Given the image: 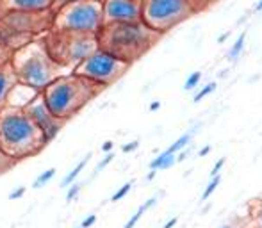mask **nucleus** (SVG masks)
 <instances>
[{
  "label": "nucleus",
  "instance_id": "1",
  "mask_svg": "<svg viewBox=\"0 0 262 228\" xmlns=\"http://www.w3.org/2000/svg\"><path fill=\"white\" fill-rule=\"evenodd\" d=\"M159 39L161 34L148 29L143 21L105 23L97 34L98 48L129 64L143 57Z\"/></svg>",
  "mask_w": 262,
  "mask_h": 228
},
{
  "label": "nucleus",
  "instance_id": "2",
  "mask_svg": "<svg viewBox=\"0 0 262 228\" xmlns=\"http://www.w3.org/2000/svg\"><path fill=\"white\" fill-rule=\"evenodd\" d=\"M46 146L45 137L23 109H0V150L13 161L40 153Z\"/></svg>",
  "mask_w": 262,
  "mask_h": 228
},
{
  "label": "nucleus",
  "instance_id": "3",
  "mask_svg": "<svg viewBox=\"0 0 262 228\" xmlns=\"http://www.w3.org/2000/svg\"><path fill=\"white\" fill-rule=\"evenodd\" d=\"M103 88L79 77L75 73L59 75L54 78L41 93V98L57 119L68 121L97 96Z\"/></svg>",
  "mask_w": 262,
  "mask_h": 228
},
{
  "label": "nucleus",
  "instance_id": "4",
  "mask_svg": "<svg viewBox=\"0 0 262 228\" xmlns=\"http://www.w3.org/2000/svg\"><path fill=\"white\" fill-rule=\"evenodd\" d=\"M9 64L18 82L25 84L40 93L62 72V68L46 52L41 38H34L23 47L13 50Z\"/></svg>",
  "mask_w": 262,
  "mask_h": 228
},
{
  "label": "nucleus",
  "instance_id": "5",
  "mask_svg": "<svg viewBox=\"0 0 262 228\" xmlns=\"http://www.w3.org/2000/svg\"><path fill=\"white\" fill-rule=\"evenodd\" d=\"M46 52L62 68L73 72L89 54L98 48L95 34H75V32L46 31L41 36Z\"/></svg>",
  "mask_w": 262,
  "mask_h": 228
},
{
  "label": "nucleus",
  "instance_id": "6",
  "mask_svg": "<svg viewBox=\"0 0 262 228\" xmlns=\"http://www.w3.org/2000/svg\"><path fill=\"white\" fill-rule=\"evenodd\" d=\"M102 25V0H81L52 11V31L97 36Z\"/></svg>",
  "mask_w": 262,
  "mask_h": 228
},
{
  "label": "nucleus",
  "instance_id": "7",
  "mask_svg": "<svg viewBox=\"0 0 262 228\" xmlns=\"http://www.w3.org/2000/svg\"><path fill=\"white\" fill-rule=\"evenodd\" d=\"M191 15H195V9L189 0H143L141 5V21L161 36Z\"/></svg>",
  "mask_w": 262,
  "mask_h": 228
},
{
  "label": "nucleus",
  "instance_id": "8",
  "mask_svg": "<svg viewBox=\"0 0 262 228\" xmlns=\"http://www.w3.org/2000/svg\"><path fill=\"white\" fill-rule=\"evenodd\" d=\"M129 68V62L121 61V59L114 57L113 54L105 52L102 48H97L72 73L97 84L100 88H107V86H111V84H114L123 77Z\"/></svg>",
  "mask_w": 262,
  "mask_h": 228
},
{
  "label": "nucleus",
  "instance_id": "9",
  "mask_svg": "<svg viewBox=\"0 0 262 228\" xmlns=\"http://www.w3.org/2000/svg\"><path fill=\"white\" fill-rule=\"evenodd\" d=\"M23 113L29 116V118L34 121L40 132L43 134L45 137V143L48 145L50 141H54L57 137V134L61 132V129L64 127L66 121H62V119H57L54 114L48 111V107L45 105L43 102L41 95H38L36 98H32L29 104L23 107Z\"/></svg>",
  "mask_w": 262,
  "mask_h": 228
},
{
  "label": "nucleus",
  "instance_id": "10",
  "mask_svg": "<svg viewBox=\"0 0 262 228\" xmlns=\"http://www.w3.org/2000/svg\"><path fill=\"white\" fill-rule=\"evenodd\" d=\"M141 0H102L103 25L141 21Z\"/></svg>",
  "mask_w": 262,
  "mask_h": 228
},
{
  "label": "nucleus",
  "instance_id": "11",
  "mask_svg": "<svg viewBox=\"0 0 262 228\" xmlns=\"http://www.w3.org/2000/svg\"><path fill=\"white\" fill-rule=\"evenodd\" d=\"M38 95H40V91H36V89L29 88V86H25V84L16 82L15 88L11 89L9 96H7V104H5V107L23 109L32 98H36Z\"/></svg>",
  "mask_w": 262,
  "mask_h": 228
},
{
  "label": "nucleus",
  "instance_id": "12",
  "mask_svg": "<svg viewBox=\"0 0 262 228\" xmlns=\"http://www.w3.org/2000/svg\"><path fill=\"white\" fill-rule=\"evenodd\" d=\"M18 82L16 80V75L13 72L11 64H4L0 68V109H4L5 104H7V96H9L11 89L15 88V84Z\"/></svg>",
  "mask_w": 262,
  "mask_h": 228
},
{
  "label": "nucleus",
  "instance_id": "13",
  "mask_svg": "<svg viewBox=\"0 0 262 228\" xmlns=\"http://www.w3.org/2000/svg\"><path fill=\"white\" fill-rule=\"evenodd\" d=\"M175 164H177V153H171V152L164 150L150 162V170H157V171L168 170V168L175 166Z\"/></svg>",
  "mask_w": 262,
  "mask_h": 228
},
{
  "label": "nucleus",
  "instance_id": "14",
  "mask_svg": "<svg viewBox=\"0 0 262 228\" xmlns=\"http://www.w3.org/2000/svg\"><path fill=\"white\" fill-rule=\"evenodd\" d=\"M155 203H157V196L148 198V200H146V202H144L143 205H141V207H139L138 210H136V212L132 214V218H130L129 221L125 223V227H123V228H134V227H136V225L139 223V219L143 218V214L146 212V210H148L150 207H154Z\"/></svg>",
  "mask_w": 262,
  "mask_h": 228
},
{
  "label": "nucleus",
  "instance_id": "15",
  "mask_svg": "<svg viewBox=\"0 0 262 228\" xmlns=\"http://www.w3.org/2000/svg\"><path fill=\"white\" fill-rule=\"evenodd\" d=\"M89 157H91V153H87V155L84 157L82 161H79V162H77V166L73 168V170L70 171V173H68V175L64 176V178H62V182H61V186H62V187L72 186L73 182L77 180V176L81 175V171H82L84 168H86V164H87V162H89Z\"/></svg>",
  "mask_w": 262,
  "mask_h": 228
},
{
  "label": "nucleus",
  "instance_id": "16",
  "mask_svg": "<svg viewBox=\"0 0 262 228\" xmlns=\"http://www.w3.org/2000/svg\"><path fill=\"white\" fill-rule=\"evenodd\" d=\"M244 45H246V31H242L239 36H237L236 43L232 45V48L228 50V61L236 62L239 57H241L242 50H244Z\"/></svg>",
  "mask_w": 262,
  "mask_h": 228
},
{
  "label": "nucleus",
  "instance_id": "17",
  "mask_svg": "<svg viewBox=\"0 0 262 228\" xmlns=\"http://www.w3.org/2000/svg\"><path fill=\"white\" fill-rule=\"evenodd\" d=\"M191 139H193V134H191V132H185V134L180 135L179 139L175 141L173 145L168 148V152H171V153H179L180 150H184V148H187V146L191 145Z\"/></svg>",
  "mask_w": 262,
  "mask_h": 228
},
{
  "label": "nucleus",
  "instance_id": "18",
  "mask_svg": "<svg viewBox=\"0 0 262 228\" xmlns=\"http://www.w3.org/2000/svg\"><path fill=\"white\" fill-rule=\"evenodd\" d=\"M54 176H56V168H48V170L43 171L41 175H40V176L36 178V180H34L32 187H34V189H40V187L46 186V184H48V182H50L52 178H54Z\"/></svg>",
  "mask_w": 262,
  "mask_h": 228
},
{
  "label": "nucleus",
  "instance_id": "19",
  "mask_svg": "<svg viewBox=\"0 0 262 228\" xmlns=\"http://www.w3.org/2000/svg\"><path fill=\"white\" fill-rule=\"evenodd\" d=\"M218 88V84L216 82H211V84H207V86H203L202 89H198L195 93V96H193V102H202V100L205 98V96H209V95H212L214 91H216Z\"/></svg>",
  "mask_w": 262,
  "mask_h": 228
},
{
  "label": "nucleus",
  "instance_id": "20",
  "mask_svg": "<svg viewBox=\"0 0 262 228\" xmlns=\"http://www.w3.org/2000/svg\"><path fill=\"white\" fill-rule=\"evenodd\" d=\"M220 184H221V176L220 175L211 176V182H209V184H207V187L203 189V194H202V202H207V200H209V196H211L212 192L216 191Z\"/></svg>",
  "mask_w": 262,
  "mask_h": 228
},
{
  "label": "nucleus",
  "instance_id": "21",
  "mask_svg": "<svg viewBox=\"0 0 262 228\" xmlns=\"http://www.w3.org/2000/svg\"><path fill=\"white\" fill-rule=\"evenodd\" d=\"M132 186H134V180H130V182H127V184H123V186L120 187L118 191H116V192L113 194V196H111V202L116 203V202H120V200H123V198L130 192Z\"/></svg>",
  "mask_w": 262,
  "mask_h": 228
},
{
  "label": "nucleus",
  "instance_id": "22",
  "mask_svg": "<svg viewBox=\"0 0 262 228\" xmlns=\"http://www.w3.org/2000/svg\"><path fill=\"white\" fill-rule=\"evenodd\" d=\"M202 80V72H195V73H191L189 77L185 78V82H184V89L185 91H193V89L198 88V84H200Z\"/></svg>",
  "mask_w": 262,
  "mask_h": 228
},
{
  "label": "nucleus",
  "instance_id": "23",
  "mask_svg": "<svg viewBox=\"0 0 262 228\" xmlns=\"http://www.w3.org/2000/svg\"><path fill=\"white\" fill-rule=\"evenodd\" d=\"M15 164H16V161H13L11 157H7L4 152L0 150V175H4L5 171H9Z\"/></svg>",
  "mask_w": 262,
  "mask_h": 228
},
{
  "label": "nucleus",
  "instance_id": "24",
  "mask_svg": "<svg viewBox=\"0 0 262 228\" xmlns=\"http://www.w3.org/2000/svg\"><path fill=\"white\" fill-rule=\"evenodd\" d=\"M82 189V184H79V182H73L72 186H68V192H66V202L72 203L73 200H77L79 192Z\"/></svg>",
  "mask_w": 262,
  "mask_h": 228
},
{
  "label": "nucleus",
  "instance_id": "25",
  "mask_svg": "<svg viewBox=\"0 0 262 228\" xmlns=\"http://www.w3.org/2000/svg\"><path fill=\"white\" fill-rule=\"evenodd\" d=\"M113 159H114V153H113V152H109V153H105V157H103L102 161L98 162V166L95 168V175H97V173H100V171H102V170H105V168H107L109 164L113 162Z\"/></svg>",
  "mask_w": 262,
  "mask_h": 228
},
{
  "label": "nucleus",
  "instance_id": "26",
  "mask_svg": "<svg viewBox=\"0 0 262 228\" xmlns=\"http://www.w3.org/2000/svg\"><path fill=\"white\" fill-rule=\"evenodd\" d=\"M189 2H191V5H193V9H195V13H196V11L205 9L207 5L214 4L216 0H189Z\"/></svg>",
  "mask_w": 262,
  "mask_h": 228
},
{
  "label": "nucleus",
  "instance_id": "27",
  "mask_svg": "<svg viewBox=\"0 0 262 228\" xmlns=\"http://www.w3.org/2000/svg\"><path fill=\"white\" fill-rule=\"evenodd\" d=\"M223 166H225V157H221V159H218V161H216V164L212 166V170H211V176L220 175V173H221V170H223Z\"/></svg>",
  "mask_w": 262,
  "mask_h": 228
},
{
  "label": "nucleus",
  "instance_id": "28",
  "mask_svg": "<svg viewBox=\"0 0 262 228\" xmlns=\"http://www.w3.org/2000/svg\"><path fill=\"white\" fill-rule=\"evenodd\" d=\"M9 57H11V50H7V48H4V47H0V68L9 62Z\"/></svg>",
  "mask_w": 262,
  "mask_h": 228
},
{
  "label": "nucleus",
  "instance_id": "29",
  "mask_svg": "<svg viewBox=\"0 0 262 228\" xmlns=\"http://www.w3.org/2000/svg\"><path fill=\"white\" fill-rule=\"evenodd\" d=\"M139 148V141H132V143H127V145L121 146V152L123 153H132Z\"/></svg>",
  "mask_w": 262,
  "mask_h": 228
},
{
  "label": "nucleus",
  "instance_id": "30",
  "mask_svg": "<svg viewBox=\"0 0 262 228\" xmlns=\"http://www.w3.org/2000/svg\"><path fill=\"white\" fill-rule=\"evenodd\" d=\"M25 187H18V189H15V191L9 192V200H20L23 194H25Z\"/></svg>",
  "mask_w": 262,
  "mask_h": 228
},
{
  "label": "nucleus",
  "instance_id": "31",
  "mask_svg": "<svg viewBox=\"0 0 262 228\" xmlns=\"http://www.w3.org/2000/svg\"><path fill=\"white\" fill-rule=\"evenodd\" d=\"M73 2H81V0H54L50 11H56V9H59V7H62V5L73 4Z\"/></svg>",
  "mask_w": 262,
  "mask_h": 228
},
{
  "label": "nucleus",
  "instance_id": "32",
  "mask_svg": "<svg viewBox=\"0 0 262 228\" xmlns=\"http://www.w3.org/2000/svg\"><path fill=\"white\" fill-rule=\"evenodd\" d=\"M95 223H97V216H95V214H89V216H87V218L82 221V225H81V227H82V228H91Z\"/></svg>",
  "mask_w": 262,
  "mask_h": 228
},
{
  "label": "nucleus",
  "instance_id": "33",
  "mask_svg": "<svg viewBox=\"0 0 262 228\" xmlns=\"http://www.w3.org/2000/svg\"><path fill=\"white\" fill-rule=\"evenodd\" d=\"M211 150H212V146L211 145H205L200 152H198V157H205L207 153H211Z\"/></svg>",
  "mask_w": 262,
  "mask_h": 228
},
{
  "label": "nucleus",
  "instance_id": "34",
  "mask_svg": "<svg viewBox=\"0 0 262 228\" xmlns=\"http://www.w3.org/2000/svg\"><path fill=\"white\" fill-rule=\"evenodd\" d=\"M113 141H105V143H103L102 145V152H105V153H109V152L113 150Z\"/></svg>",
  "mask_w": 262,
  "mask_h": 228
},
{
  "label": "nucleus",
  "instance_id": "35",
  "mask_svg": "<svg viewBox=\"0 0 262 228\" xmlns=\"http://www.w3.org/2000/svg\"><path fill=\"white\" fill-rule=\"evenodd\" d=\"M177 223H179V218H171L170 221H168V223H166V225H164V227H162V228H173V227H175V225H177Z\"/></svg>",
  "mask_w": 262,
  "mask_h": 228
},
{
  "label": "nucleus",
  "instance_id": "36",
  "mask_svg": "<svg viewBox=\"0 0 262 228\" xmlns=\"http://www.w3.org/2000/svg\"><path fill=\"white\" fill-rule=\"evenodd\" d=\"M232 34V31H228V32H225V34H221L220 38H218V43H225L226 39H228V36Z\"/></svg>",
  "mask_w": 262,
  "mask_h": 228
},
{
  "label": "nucleus",
  "instance_id": "37",
  "mask_svg": "<svg viewBox=\"0 0 262 228\" xmlns=\"http://www.w3.org/2000/svg\"><path fill=\"white\" fill-rule=\"evenodd\" d=\"M155 175H157V170H150V173L146 175V180H154Z\"/></svg>",
  "mask_w": 262,
  "mask_h": 228
},
{
  "label": "nucleus",
  "instance_id": "38",
  "mask_svg": "<svg viewBox=\"0 0 262 228\" xmlns=\"http://www.w3.org/2000/svg\"><path fill=\"white\" fill-rule=\"evenodd\" d=\"M157 109H161V102H152L150 104V111H157Z\"/></svg>",
  "mask_w": 262,
  "mask_h": 228
},
{
  "label": "nucleus",
  "instance_id": "39",
  "mask_svg": "<svg viewBox=\"0 0 262 228\" xmlns=\"http://www.w3.org/2000/svg\"><path fill=\"white\" fill-rule=\"evenodd\" d=\"M255 11H262V0H259L257 5H255Z\"/></svg>",
  "mask_w": 262,
  "mask_h": 228
},
{
  "label": "nucleus",
  "instance_id": "40",
  "mask_svg": "<svg viewBox=\"0 0 262 228\" xmlns=\"http://www.w3.org/2000/svg\"><path fill=\"white\" fill-rule=\"evenodd\" d=\"M221 228H230V227H221Z\"/></svg>",
  "mask_w": 262,
  "mask_h": 228
},
{
  "label": "nucleus",
  "instance_id": "41",
  "mask_svg": "<svg viewBox=\"0 0 262 228\" xmlns=\"http://www.w3.org/2000/svg\"><path fill=\"white\" fill-rule=\"evenodd\" d=\"M261 225H262V216H261Z\"/></svg>",
  "mask_w": 262,
  "mask_h": 228
},
{
  "label": "nucleus",
  "instance_id": "42",
  "mask_svg": "<svg viewBox=\"0 0 262 228\" xmlns=\"http://www.w3.org/2000/svg\"><path fill=\"white\" fill-rule=\"evenodd\" d=\"M79 228H82V227H79Z\"/></svg>",
  "mask_w": 262,
  "mask_h": 228
},
{
  "label": "nucleus",
  "instance_id": "43",
  "mask_svg": "<svg viewBox=\"0 0 262 228\" xmlns=\"http://www.w3.org/2000/svg\"><path fill=\"white\" fill-rule=\"evenodd\" d=\"M141 2H143V0H141Z\"/></svg>",
  "mask_w": 262,
  "mask_h": 228
}]
</instances>
